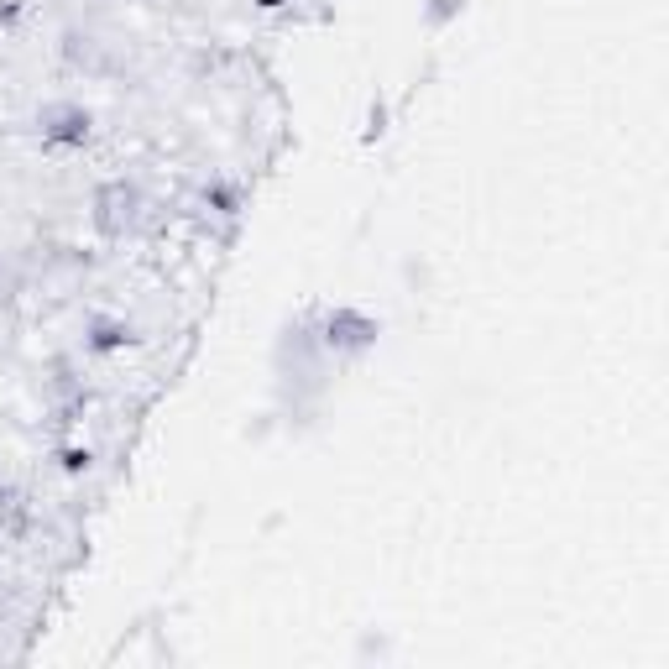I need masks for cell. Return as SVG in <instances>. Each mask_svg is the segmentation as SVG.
I'll list each match as a JSON object with an SVG mask.
<instances>
[{"mask_svg": "<svg viewBox=\"0 0 669 669\" xmlns=\"http://www.w3.org/2000/svg\"><path fill=\"white\" fill-rule=\"evenodd\" d=\"M262 6H283V0H262Z\"/></svg>", "mask_w": 669, "mask_h": 669, "instance_id": "obj_1", "label": "cell"}]
</instances>
